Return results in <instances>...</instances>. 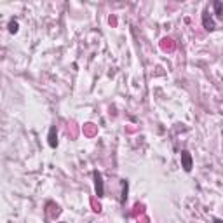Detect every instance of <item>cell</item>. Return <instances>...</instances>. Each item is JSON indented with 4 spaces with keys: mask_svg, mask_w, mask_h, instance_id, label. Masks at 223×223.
<instances>
[{
    "mask_svg": "<svg viewBox=\"0 0 223 223\" xmlns=\"http://www.w3.org/2000/svg\"><path fill=\"white\" fill-rule=\"evenodd\" d=\"M94 179H96V192H98V197H103V181H101V174H100V173H94Z\"/></svg>",
    "mask_w": 223,
    "mask_h": 223,
    "instance_id": "cell-1",
    "label": "cell"
},
{
    "mask_svg": "<svg viewBox=\"0 0 223 223\" xmlns=\"http://www.w3.org/2000/svg\"><path fill=\"white\" fill-rule=\"evenodd\" d=\"M181 160H183L185 171H190V169H192V159H190L188 152H183V153H181Z\"/></svg>",
    "mask_w": 223,
    "mask_h": 223,
    "instance_id": "cell-2",
    "label": "cell"
},
{
    "mask_svg": "<svg viewBox=\"0 0 223 223\" xmlns=\"http://www.w3.org/2000/svg\"><path fill=\"white\" fill-rule=\"evenodd\" d=\"M49 145H51V146H56V145H58V140H56V127H51V131H49Z\"/></svg>",
    "mask_w": 223,
    "mask_h": 223,
    "instance_id": "cell-3",
    "label": "cell"
},
{
    "mask_svg": "<svg viewBox=\"0 0 223 223\" xmlns=\"http://www.w3.org/2000/svg\"><path fill=\"white\" fill-rule=\"evenodd\" d=\"M204 26L206 30H214V23L211 19H207V14H204Z\"/></svg>",
    "mask_w": 223,
    "mask_h": 223,
    "instance_id": "cell-4",
    "label": "cell"
},
{
    "mask_svg": "<svg viewBox=\"0 0 223 223\" xmlns=\"http://www.w3.org/2000/svg\"><path fill=\"white\" fill-rule=\"evenodd\" d=\"M9 31H11V33H16V31H18V23H16V21H11L9 23Z\"/></svg>",
    "mask_w": 223,
    "mask_h": 223,
    "instance_id": "cell-5",
    "label": "cell"
},
{
    "mask_svg": "<svg viewBox=\"0 0 223 223\" xmlns=\"http://www.w3.org/2000/svg\"><path fill=\"white\" fill-rule=\"evenodd\" d=\"M214 9L218 11V16H220V18H223V9H221V4H220V2H214Z\"/></svg>",
    "mask_w": 223,
    "mask_h": 223,
    "instance_id": "cell-6",
    "label": "cell"
},
{
    "mask_svg": "<svg viewBox=\"0 0 223 223\" xmlns=\"http://www.w3.org/2000/svg\"><path fill=\"white\" fill-rule=\"evenodd\" d=\"M214 223H223V221H221V220H216V221H214Z\"/></svg>",
    "mask_w": 223,
    "mask_h": 223,
    "instance_id": "cell-7",
    "label": "cell"
}]
</instances>
